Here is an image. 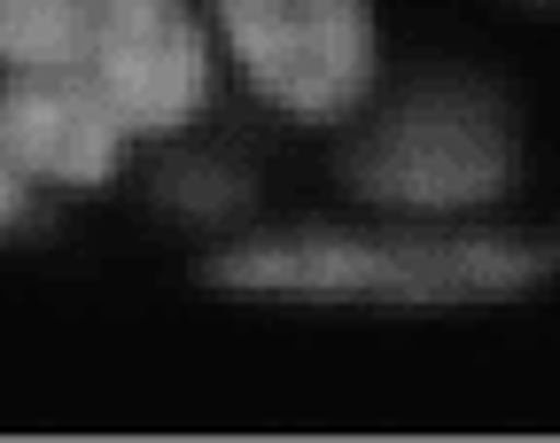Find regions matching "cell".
I'll use <instances>...</instances> for the list:
<instances>
[{"mask_svg": "<svg viewBox=\"0 0 560 443\" xmlns=\"http://www.w3.org/2000/svg\"><path fill=\"white\" fill-rule=\"evenodd\" d=\"M552 257L529 242H350V234H296L249 242L210 265L219 288L249 295H335V304H475L514 295Z\"/></svg>", "mask_w": 560, "mask_h": 443, "instance_id": "1", "label": "cell"}, {"mask_svg": "<svg viewBox=\"0 0 560 443\" xmlns=\"http://www.w3.org/2000/svg\"><path fill=\"white\" fill-rule=\"evenodd\" d=\"M506 179H514L506 117L459 86L405 102L350 156V187L389 210H475L490 195H506Z\"/></svg>", "mask_w": 560, "mask_h": 443, "instance_id": "2", "label": "cell"}, {"mask_svg": "<svg viewBox=\"0 0 560 443\" xmlns=\"http://www.w3.org/2000/svg\"><path fill=\"white\" fill-rule=\"evenodd\" d=\"M219 24L249 86L289 117H342L374 86L366 0H219Z\"/></svg>", "mask_w": 560, "mask_h": 443, "instance_id": "3", "label": "cell"}, {"mask_svg": "<svg viewBox=\"0 0 560 443\" xmlns=\"http://www.w3.org/2000/svg\"><path fill=\"white\" fill-rule=\"evenodd\" d=\"M70 70L109 102L125 132H179L210 94V55L187 0H94Z\"/></svg>", "mask_w": 560, "mask_h": 443, "instance_id": "4", "label": "cell"}, {"mask_svg": "<svg viewBox=\"0 0 560 443\" xmlns=\"http://www.w3.org/2000/svg\"><path fill=\"white\" fill-rule=\"evenodd\" d=\"M125 125L79 70H16L0 86V156L24 179H62V187H102L117 172Z\"/></svg>", "mask_w": 560, "mask_h": 443, "instance_id": "5", "label": "cell"}, {"mask_svg": "<svg viewBox=\"0 0 560 443\" xmlns=\"http://www.w3.org/2000/svg\"><path fill=\"white\" fill-rule=\"evenodd\" d=\"M94 0H0V62L16 70H70L86 47Z\"/></svg>", "mask_w": 560, "mask_h": 443, "instance_id": "6", "label": "cell"}, {"mask_svg": "<svg viewBox=\"0 0 560 443\" xmlns=\"http://www.w3.org/2000/svg\"><path fill=\"white\" fill-rule=\"evenodd\" d=\"M16 218H24V172L0 156V226H16Z\"/></svg>", "mask_w": 560, "mask_h": 443, "instance_id": "7", "label": "cell"}]
</instances>
